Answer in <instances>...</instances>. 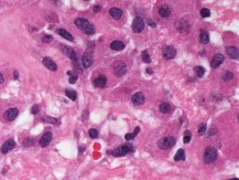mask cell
I'll use <instances>...</instances> for the list:
<instances>
[{
    "label": "cell",
    "mask_w": 239,
    "mask_h": 180,
    "mask_svg": "<svg viewBox=\"0 0 239 180\" xmlns=\"http://www.w3.org/2000/svg\"><path fill=\"white\" fill-rule=\"evenodd\" d=\"M74 22H75V26L77 27L78 29L83 30L86 34H94L95 33V27L87 19L77 18V19H75Z\"/></svg>",
    "instance_id": "1"
},
{
    "label": "cell",
    "mask_w": 239,
    "mask_h": 180,
    "mask_svg": "<svg viewBox=\"0 0 239 180\" xmlns=\"http://www.w3.org/2000/svg\"><path fill=\"white\" fill-rule=\"evenodd\" d=\"M175 145V138L172 136H166L161 138L159 142H158V146L160 149H170L172 148L173 146Z\"/></svg>",
    "instance_id": "2"
},
{
    "label": "cell",
    "mask_w": 239,
    "mask_h": 180,
    "mask_svg": "<svg viewBox=\"0 0 239 180\" xmlns=\"http://www.w3.org/2000/svg\"><path fill=\"white\" fill-rule=\"evenodd\" d=\"M217 158V150L213 147H207L204 152V161L206 164H211Z\"/></svg>",
    "instance_id": "3"
},
{
    "label": "cell",
    "mask_w": 239,
    "mask_h": 180,
    "mask_svg": "<svg viewBox=\"0 0 239 180\" xmlns=\"http://www.w3.org/2000/svg\"><path fill=\"white\" fill-rule=\"evenodd\" d=\"M127 72V65L124 61H119L113 65V73L117 78H121L122 75H125Z\"/></svg>",
    "instance_id": "4"
},
{
    "label": "cell",
    "mask_w": 239,
    "mask_h": 180,
    "mask_svg": "<svg viewBox=\"0 0 239 180\" xmlns=\"http://www.w3.org/2000/svg\"><path fill=\"white\" fill-rule=\"evenodd\" d=\"M131 27H132V30H134V32L140 33L141 31L143 30V28H144V20L141 17H137L134 20V22H132V26Z\"/></svg>",
    "instance_id": "5"
},
{
    "label": "cell",
    "mask_w": 239,
    "mask_h": 180,
    "mask_svg": "<svg viewBox=\"0 0 239 180\" xmlns=\"http://www.w3.org/2000/svg\"><path fill=\"white\" fill-rule=\"evenodd\" d=\"M162 54H163V57L166 59V60H172V59L175 58V55H176L175 48H174V47H172V45L166 47V48H164V49H163V51H162Z\"/></svg>",
    "instance_id": "6"
},
{
    "label": "cell",
    "mask_w": 239,
    "mask_h": 180,
    "mask_svg": "<svg viewBox=\"0 0 239 180\" xmlns=\"http://www.w3.org/2000/svg\"><path fill=\"white\" fill-rule=\"evenodd\" d=\"M93 62H94V58H93V54H91V52H85L84 55H83V58H82V64H83V66L84 67H89L91 64H93Z\"/></svg>",
    "instance_id": "7"
},
{
    "label": "cell",
    "mask_w": 239,
    "mask_h": 180,
    "mask_svg": "<svg viewBox=\"0 0 239 180\" xmlns=\"http://www.w3.org/2000/svg\"><path fill=\"white\" fill-rule=\"evenodd\" d=\"M18 114H19V111H18V108H9V109H7L6 111V113H5V118L7 119V121H9V122H11V121H13L14 118L18 116Z\"/></svg>",
    "instance_id": "8"
},
{
    "label": "cell",
    "mask_w": 239,
    "mask_h": 180,
    "mask_svg": "<svg viewBox=\"0 0 239 180\" xmlns=\"http://www.w3.org/2000/svg\"><path fill=\"white\" fill-rule=\"evenodd\" d=\"M223 62H224V55H223V54H220V53H217V54H215V55H214V58H213V60H211V66L213 67V69H216V67H218V66L222 64Z\"/></svg>",
    "instance_id": "9"
},
{
    "label": "cell",
    "mask_w": 239,
    "mask_h": 180,
    "mask_svg": "<svg viewBox=\"0 0 239 180\" xmlns=\"http://www.w3.org/2000/svg\"><path fill=\"white\" fill-rule=\"evenodd\" d=\"M14 147H15L14 140L13 139H9L7 142H5L3 145L1 146V151H2L3 154H7V152H9L10 150H12Z\"/></svg>",
    "instance_id": "10"
},
{
    "label": "cell",
    "mask_w": 239,
    "mask_h": 180,
    "mask_svg": "<svg viewBox=\"0 0 239 180\" xmlns=\"http://www.w3.org/2000/svg\"><path fill=\"white\" fill-rule=\"evenodd\" d=\"M43 64H44V66H45L46 69H49L51 71H56L57 70L56 63H55L52 59L48 58V57H45V58L43 59Z\"/></svg>",
    "instance_id": "11"
},
{
    "label": "cell",
    "mask_w": 239,
    "mask_h": 180,
    "mask_svg": "<svg viewBox=\"0 0 239 180\" xmlns=\"http://www.w3.org/2000/svg\"><path fill=\"white\" fill-rule=\"evenodd\" d=\"M131 102L134 103V105H142L144 103V95H143V93L138 92V93L134 94L132 97H131Z\"/></svg>",
    "instance_id": "12"
},
{
    "label": "cell",
    "mask_w": 239,
    "mask_h": 180,
    "mask_svg": "<svg viewBox=\"0 0 239 180\" xmlns=\"http://www.w3.org/2000/svg\"><path fill=\"white\" fill-rule=\"evenodd\" d=\"M52 142V133H45L41 138H40V146L41 147H46Z\"/></svg>",
    "instance_id": "13"
},
{
    "label": "cell",
    "mask_w": 239,
    "mask_h": 180,
    "mask_svg": "<svg viewBox=\"0 0 239 180\" xmlns=\"http://www.w3.org/2000/svg\"><path fill=\"white\" fill-rule=\"evenodd\" d=\"M106 84H107V78L103 74L98 75L96 79L94 80V85L96 87H104Z\"/></svg>",
    "instance_id": "14"
},
{
    "label": "cell",
    "mask_w": 239,
    "mask_h": 180,
    "mask_svg": "<svg viewBox=\"0 0 239 180\" xmlns=\"http://www.w3.org/2000/svg\"><path fill=\"white\" fill-rule=\"evenodd\" d=\"M226 52H227V54H228V55H229L232 59L238 60L239 51L236 47H228V48H227V50H226Z\"/></svg>",
    "instance_id": "15"
},
{
    "label": "cell",
    "mask_w": 239,
    "mask_h": 180,
    "mask_svg": "<svg viewBox=\"0 0 239 180\" xmlns=\"http://www.w3.org/2000/svg\"><path fill=\"white\" fill-rule=\"evenodd\" d=\"M159 15L163 17V18H168L171 15V9L168 5H163L161 7L159 8Z\"/></svg>",
    "instance_id": "16"
},
{
    "label": "cell",
    "mask_w": 239,
    "mask_h": 180,
    "mask_svg": "<svg viewBox=\"0 0 239 180\" xmlns=\"http://www.w3.org/2000/svg\"><path fill=\"white\" fill-rule=\"evenodd\" d=\"M109 13H110V16L113 17V19H120L121 17H122V10L121 9H119V8H111L110 10H109Z\"/></svg>",
    "instance_id": "17"
},
{
    "label": "cell",
    "mask_w": 239,
    "mask_h": 180,
    "mask_svg": "<svg viewBox=\"0 0 239 180\" xmlns=\"http://www.w3.org/2000/svg\"><path fill=\"white\" fill-rule=\"evenodd\" d=\"M110 48L115 51H121L125 49V43L121 41H113L110 44Z\"/></svg>",
    "instance_id": "18"
},
{
    "label": "cell",
    "mask_w": 239,
    "mask_h": 180,
    "mask_svg": "<svg viewBox=\"0 0 239 180\" xmlns=\"http://www.w3.org/2000/svg\"><path fill=\"white\" fill-rule=\"evenodd\" d=\"M57 33H58L60 36H62L63 38H65L66 40H68V41H74V38H73V36L70 34V32H67L66 30L58 29V30H57Z\"/></svg>",
    "instance_id": "19"
},
{
    "label": "cell",
    "mask_w": 239,
    "mask_h": 180,
    "mask_svg": "<svg viewBox=\"0 0 239 180\" xmlns=\"http://www.w3.org/2000/svg\"><path fill=\"white\" fill-rule=\"evenodd\" d=\"M176 29L179 30L180 32L185 31V30L189 29V26H187V22L184 21V20H179L176 22Z\"/></svg>",
    "instance_id": "20"
},
{
    "label": "cell",
    "mask_w": 239,
    "mask_h": 180,
    "mask_svg": "<svg viewBox=\"0 0 239 180\" xmlns=\"http://www.w3.org/2000/svg\"><path fill=\"white\" fill-rule=\"evenodd\" d=\"M159 111L161 112L162 114H168V113L171 112V106L168 103H161L159 105Z\"/></svg>",
    "instance_id": "21"
},
{
    "label": "cell",
    "mask_w": 239,
    "mask_h": 180,
    "mask_svg": "<svg viewBox=\"0 0 239 180\" xmlns=\"http://www.w3.org/2000/svg\"><path fill=\"white\" fill-rule=\"evenodd\" d=\"M199 40H201V42L203 44L208 43V41H209V36H208V32H207L206 30H202V32H201V34H199Z\"/></svg>",
    "instance_id": "22"
},
{
    "label": "cell",
    "mask_w": 239,
    "mask_h": 180,
    "mask_svg": "<svg viewBox=\"0 0 239 180\" xmlns=\"http://www.w3.org/2000/svg\"><path fill=\"white\" fill-rule=\"evenodd\" d=\"M121 149L124 150L125 155H128V154H130V152H134V145L127 144V145H122V146H121Z\"/></svg>",
    "instance_id": "23"
},
{
    "label": "cell",
    "mask_w": 239,
    "mask_h": 180,
    "mask_svg": "<svg viewBox=\"0 0 239 180\" xmlns=\"http://www.w3.org/2000/svg\"><path fill=\"white\" fill-rule=\"evenodd\" d=\"M66 50H65V53L68 55L70 58V60L72 61H77V58H76V53H75V51L73 50V49H70V48H65Z\"/></svg>",
    "instance_id": "24"
},
{
    "label": "cell",
    "mask_w": 239,
    "mask_h": 180,
    "mask_svg": "<svg viewBox=\"0 0 239 180\" xmlns=\"http://www.w3.org/2000/svg\"><path fill=\"white\" fill-rule=\"evenodd\" d=\"M174 160L175 161H180V160H185V151L183 149H179L176 155L174 156Z\"/></svg>",
    "instance_id": "25"
},
{
    "label": "cell",
    "mask_w": 239,
    "mask_h": 180,
    "mask_svg": "<svg viewBox=\"0 0 239 180\" xmlns=\"http://www.w3.org/2000/svg\"><path fill=\"white\" fill-rule=\"evenodd\" d=\"M65 94H66V96L68 97V98H70L72 101H75L76 98H77V94H76V92L75 91H73V90H66L65 91Z\"/></svg>",
    "instance_id": "26"
},
{
    "label": "cell",
    "mask_w": 239,
    "mask_h": 180,
    "mask_svg": "<svg viewBox=\"0 0 239 180\" xmlns=\"http://www.w3.org/2000/svg\"><path fill=\"white\" fill-rule=\"evenodd\" d=\"M194 71H195V73H196V76L197 78H203L205 75V69L203 67V66H195V69H194Z\"/></svg>",
    "instance_id": "27"
},
{
    "label": "cell",
    "mask_w": 239,
    "mask_h": 180,
    "mask_svg": "<svg viewBox=\"0 0 239 180\" xmlns=\"http://www.w3.org/2000/svg\"><path fill=\"white\" fill-rule=\"evenodd\" d=\"M43 122H48V123H52V124H58V121L57 118H54V117H50V116H44L42 117Z\"/></svg>",
    "instance_id": "28"
},
{
    "label": "cell",
    "mask_w": 239,
    "mask_h": 180,
    "mask_svg": "<svg viewBox=\"0 0 239 180\" xmlns=\"http://www.w3.org/2000/svg\"><path fill=\"white\" fill-rule=\"evenodd\" d=\"M191 131L190 130H185L184 131V138H183V142H184V144H189L191 142Z\"/></svg>",
    "instance_id": "29"
},
{
    "label": "cell",
    "mask_w": 239,
    "mask_h": 180,
    "mask_svg": "<svg viewBox=\"0 0 239 180\" xmlns=\"http://www.w3.org/2000/svg\"><path fill=\"white\" fill-rule=\"evenodd\" d=\"M141 57H142V61H143L144 63H150V62H151L150 55H149V53L147 51H143L142 54H141Z\"/></svg>",
    "instance_id": "30"
},
{
    "label": "cell",
    "mask_w": 239,
    "mask_h": 180,
    "mask_svg": "<svg viewBox=\"0 0 239 180\" xmlns=\"http://www.w3.org/2000/svg\"><path fill=\"white\" fill-rule=\"evenodd\" d=\"M207 131V126H206V124H201V126L198 127V135H204L205 133Z\"/></svg>",
    "instance_id": "31"
},
{
    "label": "cell",
    "mask_w": 239,
    "mask_h": 180,
    "mask_svg": "<svg viewBox=\"0 0 239 180\" xmlns=\"http://www.w3.org/2000/svg\"><path fill=\"white\" fill-rule=\"evenodd\" d=\"M201 16H202L203 18H207V17H209V16H211V10H209V9H207V8H203V9L201 10Z\"/></svg>",
    "instance_id": "32"
},
{
    "label": "cell",
    "mask_w": 239,
    "mask_h": 180,
    "mask_svg": "<svg viewBox=\"0 0 239 180\" xmlns=\"http://www.w3.org/2000/svg\"><path fill=\"white\" fill-rule=\"evenodd\" d=\"M88 134H89V137H91V138H97L98 137V130L95 129V128H91V129H89Z\"/></svg>",
    "instance_id": "33"
},
{
    "label": "cell",
    "mask_w": 239,
    "mask_h": 180,
    "mask_svg": "<svg viewBox=\"0 0 239 180\" xmlns=\"http://www.w3.org/2000/svg\"><path fill=\"white\" fill-rule=\"evenodd\" d=\"M232 78H234V73L229 72V71H227V72L224 73V76H223V79L225 80V81H229V80H232Z\"/></svg>",
    "instance_id": "34"
},
{
    "label": "cell",
    "mask_w": 239,
    "mask_h": 180,
    "mask_svg": "<svg viewBox=\"0 0 239 180\" xmlns=\"http://www.w3.org/2000/svg\"><path fill=\"white\" fill-rule=\"evenodd\" d=\"M68 81H70V84H74V83L77 81V75H76V74H73V75H70V80H68Z\"/></svg>",
    "instance_id": "35"
},
{
    "label": "cell",
    "mask_w": 239,
    "mask_h": 180,
    "mask_svg": "<svg viewBox=\"0 0 239 180\" xmlns=\"http://www.w3.org/2000/svg\"><path fill=\"white\" fill-rule=\"evenodd\" d=\"M134 137H136V134L134 133H130V134H127L125 138H126V140H132Z\"/></svg>",
    "instance_id": "36"
},
{
    "label": "cell",
    "mask_w": 239,
    "mask_h": 180,
    "mask_svg": "<svg viewBox=\"0 0 239 180\" xmlns=\"http://www.w3.org/2000/svg\"><path fill=\"white\" fill-rule=\"evenodd\" d=\"M52 40H53V38L51 36H43V38H42V41L43 42H46V43H48V42H51Z\"/></svg>",
    "instance_id": "37"
},
{
    "label": "cell",
    "mask_w": 239,
    "mask_h": 180,
    "mask_svg": "<svg viewBox=\"0 0 239 180\" xmlns=\"http://www.w3.org/2000/svg\"><path fill=\"white\" fill-rule=\"evenodd\" d=\"M31 113H32V114H38V113H39V106H38V105H33V106H32V108H31Z\"/></svg>",
    "instance_id": "38"
},
{
    "label": "cell",
    "mask_w": 239,
    "mask_h": 180,
    "mask_svg": "<svg viewBox=\"0 0 239 180\" xmlns=\"http://www.w3.org/2000/svg\"><path fill=\"white\" fill-rule=\"evenodd\" d=\"M100 9H101L100 6H95V7H94V11H95V12H98Z\"/></svg>",
    "instance_id": "39"
},
{
    "label": "cell",
    "mask_w": 239,
    "mask_h": 180,
    "mask_svg": "<svg viewBox=\"0 0 239 180\" xmlns=\"http://www.w3.org/2000/svg\"><path fill=\"white\" fill-rule=\"evenodd\" d=\"M139 131H140V127H136V129H134V134H136V135H137V134H138V133H139Z\"/></svg>",
    "instance_id": "40"
},
{
    "label": "cell",
    "mask_w": 239,
    "mask_h": 180,
    "mask_svg": "<svg viewBox=\"0 0 239 180\" xmlns=\"http://www.w3.org/2000/svg\"><path fill=\"white\" fill-rule=\"evenodd\" d=\"M3 83V75L0 73V84H2Z\"/></svg>",
    "instance_id": "41"
},
{
    "label": "cell",
    "mask_w": 239,
    "mask_h": 180,
    "mask_svg": "<svg viewBox=\"0 0 239 180\" xmlns=\"http://www.w3.org/2000/svg\"><path fill=\"white\" fill-rule=\"evenodd\" d=\"M24 144L26 145H29V144H33V140H30V139H29V140H27V142H26V143H24Z\"/></svg>",
    "instance_id": "42"
},
{
    "label": "cell",
    "mask_w": 239,
    "mask_h": 180,
    "mask_svg": "<svg viewBox=\"0 0 239 180\" xmlns=\"http://www.w3.org/2000/svg\"><path fill=\"white\" fill-rule=\"evenodd\" d=\"M146 72L148 73V74H152V70H151V69H147V70H146Z\"/></svg>",
    "instance_id": "43"
},
{
    "label": "cell",
    "mask_w": 239,
    "mask_h": 180,
    "mask_svg": "<svg viewBox=\"0 0 239 180\" xmlns=\"http://www.w3.org/2000/svg\"><path fill=\"white\" fill-rule=\"evenodd\" d=\"M149 24H150V26H151V27H155V23H153V22L152 21H150V20H149V22H148Z\"/></svg>",
    "instance_id": "44"
},
{
    "label": "cell",
    "mask_w": 239,
    "mask_h": 180,
    "mask_svg": "<svg viewBox=\"0 0 239 180\" xmlns=\"http://www.w3.org/2000/svg\"><path fill=\"white\" fill-rule=\"evenodd\" d=\"M14 79L15 80L18 79V72H17V71H14Z\"/></svg>",
    "instance_id": "45"
},
{
    "label": "cell",
    "mask_w": 239,
    "mask_h": 180,
    "mask_svg": "<svg viewBox=\"0 0 239 180\" xmlns=\"http://www.w3.org/2000/svg\"><path fill=\"white\" fill-rule=\"evenodd\" d=\"M229 180H239L238 178H232V179H229Z\"/></svg>",
    "instance_id": "46"
}]
</instances>
